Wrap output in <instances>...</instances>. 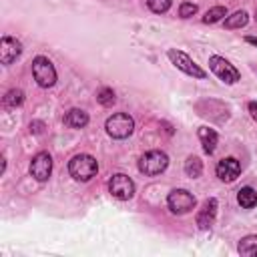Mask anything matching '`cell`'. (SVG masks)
Here are the masks:
<instances>
[{
  "mask_svg": "<svg viewBox=\"0 0 257 257\" xmlns=\"http://www.w3.org/2000/svg\"><path fill=\"white\" fill-rule=\"evenodd\" d=\"M169 167V157L163 151H147L141 159H139V171L147 177H155L161 175L165 169Z\"/></svg>",
  "mask_w": 257,
  "mask_h": 257,
  "instance_id": "3",
  "label": "cell"
},
{
  "mask_svg": "<svg viewBox=\"0 0 257 257\" xmlns=\"http://www.w3.org/2000/svg\"><path fill=\"white\" fill-rule=\"evenodd\" d=\"M20 54H22V42L18 38L4 36L0 40V62L2 64H12Z\"/></svg>",
  "mask_w": 257,
  "mask_h": 257,
  "instance_id": "10",
  "label": "cell"
},
{
  "mask_svg": "<svg viewBox=\"0 0 257 257\" xmlns=\"http://www.w3.org/2000/svg\"><path fill=\"white\" fill-rule=\"evenodd\" d=\"M167 56H169V60H171L179 70H183L185 74H189V76H193V78H205V76H207V72H205L187 52L177 50V48H169V50H167Z\"/></svg>",
  "mask_w": 257,
  "mask_h": 257,
  "instance_id": "4",
  "label": "cell"
},
{
  "mask_svg": "<svg viewBox=\"0 0 257 257\" xmlns=\"http://www.w3.org/2000/svg\"><path fill=\"white\" fill-rule=\"evenodd\" d=\"M209 68H211V70L217 74V78L223 80L225 84H235V82L241 78L239 70H237L227 58H223V56H219V54L209 56Z\"/></svg>",
  "mask_w": 257,
  "mask_h": 257,
  "instance_id": "7",
  "label": "cell"
},
{
  "mask_svg": "<svg viewBox=\"0 0 257 257\" xmlns=\"http://www.w3.org/2000/svg\"><path fill=\"white\" fill-rule=\"evenodd\" d=\"M217 177L221 179V181H225V183H231V181H235L237 177H239V173H241V165H239V161L235 159V157H225V159H221L219 163H217Z\"/></svg>",
  "mask_w": 257,
  "mask_h": 257,
  "instance_id": "12",
  "label": "cell"
},
{
  "mask_svg": "<svg viewBox=\"0 0 257 257\" xmlns=\"http://www.w3.org/2000/svg\"><path fill=\"white\" fill-rule=\"evenodd\" d=\"M255 20H257V8H255Z\"/></svg>",
  "mask_w": 257,
  "mask_h": 257,
  "instance_id": "27",
  "label": "cell"
},
{
  "mask_svg": "<svg viewBox=\"0 0 257 257\" xmlns=\"http://www.w3.org/2000/svg\"><path fill=\"white\" fill-rule=\"evenodd\" d=\"M167 205H169L171 213H175V215H185V213H189V211L195 209L197 199H195V195L189 193L187 189H173V191L169 193V197H167Z\"/></svg>",
  "mask_w": 257,
  "mask_h": 257,
  "instance_id": "6",
  "label": "cell"
},
{
  "mask_svg": "<svg viewBox=\"0 0 257 257\" xmlns=\"http://www.w3.org/2000/svg\"><path fill=\"white\" fill-rule=\"evenodd\" d=\"M96 100H98L102 106H112V104H114V100H116V94H114V90H112V88L102 86V88L96 92Z\"/></svg>",
  "mask_w": 257,
  "mask_h": 257,
  "instance_id": "21",
  "label": "cell"
},
{
  "mask_svg": "<svg viewBox=\"0 0 257 257\" xmlns=\"http://www.w3.org/2000/svg\"><path fill=\"white\" fill-rule=\"evenodd\" d=\"M4 106H8V108H16V106H20L22 102H24V92L20 90V88H10L8 92H6V96H4Z\"/></svg>",
  "mask_w": 257,
  "mask_h": 257,
  "instance_id": "19",
  "label": "cell"
},
{
  "mask_svg": "<svg viewBox=\"0 0 257 257\" xmlns=\"http://www.w3.org/2000/svg\"><path fill=\"white\" fill-rule=\"evenodd\" d=\"M239 253L241 255H257V235H247L239 241Z\"/></svg>",
  "mask_w": 257,
  "mask_h": 257,
  "instance_id": "18",
  "label": "cell"
},
{
  "mask_svg": "<svg viewBox=\"0 0 257 257\" xmlns=\"http://www.w3.org/2000/svg\"><path fill=\"white\" fill-rule=\"evenodd\" d=\"M64 124L70 128H82L88 124V114L82 108H70L64 114Z\"/></svg>",
  "mask_w": 257,
  "mask_h": 257,
  "instance_id": "13",
  "label": "cell"
},
{
  "mask_svg": "<svg viewBox=\"0 0 257 257\" xmlns=\"http://www.w3.org/2000/svg\"><path fill=\"white\" fill-rule=\"evenodd\" d=\"M199 141L203 145V151L207 155H213V151L217 147V141H219V135L213 128H209V126H201L199 128Z\"/></svg>",
  "mask_w": 257,
  "mask_h": 257,
  "instance_id": "14",
  "label": "cell"
},
{
  "mask_svg": "<svg viewBox=\"0 0 257 257\" xmlns=\"http://www.w3.org/2000/svg\"><path fill=\"white\" fill-rule=\"evenodd\" d=\"M249 112H251L253 120H257V102H255V100H251V102H249Z\"/></svg>",
  "mask_w": 257,
  "mask_h": 257,
  "instance_id": "24",
  "label": "cell"
},
{
  "mask_svg": "<svg viewBox=\"0 0 257 257\" xmlns=\"http://www.w3.org/2000/svg\"><path fill=\"white\" fill-rule=\"evenodd\" d=\"M42 128H44L42 122H30V131L32 133H42Z\"/></svg>",
  "mask_w": 257,
  "mask_h": 257,
  "instance_id": "25",
  "label": "cell"
},
{
  "mask_svg": "<svg viewBox=\"0 0 257 257\" xmlns=\"http://www.w3.org/2000/svg\"><path fill=\"white\" fill-rule=\"evenodd\" d=\"M98 171V163L92 155H74L68 163V173L74 181L86 183L90 181Z\"/></svg>",
  "mask_w": 257,
  "mask_h": 257,
  "instance_id": "1",
  "label": "cell"
},
{
  "mask_svg": "<svg viewBox=\"0 0 257 257\" xmlns=\"http://www.w3.org/2000/svg\"><path fill=\"white\" fill-rule=\"evenodd\" d=\"M223 16H227V8H225V6H213V8L207 10V14L203 16V22H205V24H215V22H219Z\"/></svg>",
  "mask_w": 257,
  "mask_h": 257,
  "instance_id": "20",
  "label": "cell"
},
{
  "mask_svg": "<svg viewBox=\"0 0 257 257\" xmlns=\"http://www.w3.org/2000/svg\"><path fill=\"white\" fill-rule=\"evenodd\" d=\"M247 22H249V14L245 10H237V12H233L231 16L225 18V28H229V30L243 28V26H247Z\"/></svg>",
  "mask_w": 257,
  "mask_h": 257,
  "instance_id": "16",
  "label": "cell"
},
{
  "mask_svg": "<svg viewBox=\"0 0 257 257\" xmlns=\"http://www.w3.org/2000/svg\"><path fill=\"white\" fill-rule=\"evenodd\" d=\"M104 128H106L108 137L120 141V139H126V137L133 135V131H135V120H133V116L126 114V112H114L112 116L106 118Z\"/></svg>",
  "mask_w": 257,
  "mask_h": 257,
  "instance_id": "2",
  "label": "cell"
},
{
  "mask_svg": "<svg viewBox=\"0 0 257 257\" xmlns=\"http://www.w3.org/2000/svg\"><path fill=\"white\" fill-rule=\"evenodd\" d=\"M50 173H52V157L48 153H44V151L34 155L32 161H30V175L36 181L44 183V181H48Z\"/></svg>",
  "mask_w": 257,
  "mask_h": 257,
  "instance_id": "9",
  "label": "cell"
},
{
  "mask_svg": "<svg viewBox=\"0 0 257 257\" xmlns=\"http://www.w3.org/2000/svg\"><path fill=\"white\" fill-rule=\"evenodd\" d=\"M245 42H249V44L257 46V38H255V36H247V38H245Z\"/></svg>",
  "mask_w": 257,
  "mask_h": 257,
  "instance_id": "26",
  "label": "cell"
},
{
  "mask_svg": "<svg viewBox=\"0 0 257 257\" xmlns=\"http://www.w3.org/2000/svg\"><path fill=\"white\" fill-rule=\"evenodd\" d=\"M185 173H187V177H191V179H197V177H201V173H203V163H201V159L199 157H195V155H191V157H187V161H185Z\"/></svg>",
  "mask_w": 257,
  "mask_h": 257,
  "instance_id": "17",
  "label": "cell"
},
{
  "mask_svg": "<svg viewBox=\"0 0 257 257\" xmlns=\"http://www.w3.org/2000/svg\"><path fill=\"white\" fill-rule=\"evenodd\" d=\"M171 4H173V0H147L149 10L155 12V14H165V12H169Z\"/></svg>",
  "mask_w": 257,
  "mask_h": 257,
  "instance_id": "22",
  "label": "cell"
},
{
  "mask_svg": "<svg viewBox=\"0 0 257 257\" xmlns=\"http://www.w3.org/2000/svg\"><path fill=\"white\" fill-rule=\"evenodd\" d=\"M237 203L243 209H253L257 205V191L253 187H243L237 191Z\"/></svg>",
  "mask_w": 257,
  "mask_h": 257,
  "instance_id": "15",
  "label": "cell"
},
{
  "mask_svg": "<svg viewBox=\"0 0 257 257\" xmlns=\"http://www.w3.org/2000/svg\"><path fill=\"white\" fill-rule=\"evenodd\" d=\"M193 14H197V4H193V2H183V4L179 6V16H181V18H191Z\"/></svg>",
  "mask_w": 257,
  "mask_h": 257,
  "instance_id": "23",
  "label": "cell"
},
{
  "mask_svg": "<svg viewBox=\"0 0 257 257\" xmlns=\"http://www.w3.org/2000/svg\"><path fill=\"white\" fill-rule=\"evenodd\" d=\"M32 76H34L36 84L42 86V88L54 86V82H56L54 64H52L46 56H36V58L32 60Z\"/></svg>",
  "mask_w": 257,
  "mask_h": 257,
  "instance_id": "5",
  "label": "cell"
},
{
  "mask_svg": "<svg viewBox=\"0 0 257 257\" xmlns=\"http://www.w3.org/2000/svg\"><path fill=\"white\" fill-rule=\"evenodd\" d=\"M108 191H110L112 197H116L120 201H128L135 195V183H133V179L128 175L116 173L108 181Z\"/></svg>",
  "mask_w": 257,
  "mask_h": 257,
  "instance_id": "8",
  "label": "cell"
},
{
  "mask_svg": "<svg viewBox=\"0 0 257 257\" xmlns=\"http://www.w3.org/2000/svg\"><path fill=\"white\" fill-rule=\"evenodd\" d=\"M217 199H207L205 203H203V207L199 209V213H197V227L201 229V231H209L213 225H215V219H217Z\"/></svg>",
  "mask_w": 257,
  "mask_h": 257,
  "instance_id": "11",
  "label": "cell"
}]
</instances>
